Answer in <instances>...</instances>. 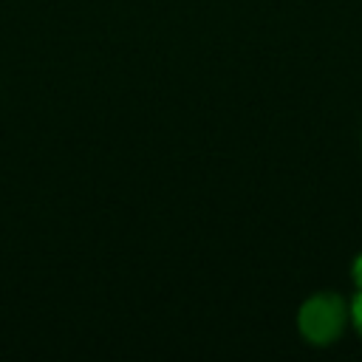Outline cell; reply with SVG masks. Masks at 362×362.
Wrapping results in <instances>:
<instances>
[{"instance_id":"obj_1","label":"cell","mask_w":362,"mask_h":362,"mask_svg":"<svg viewBox=\"0 0 362 362\" xmlns=\"http://www.w3.org/2000/svg\"><path fill=\"white\" fill-rule=\"evenodd\" d=\"M348 322V305L339 294H314L300 305L297 325L300 334L311 345H328L334 342Z\"/></svg>"},{"instance_id":"obj_2","label":"cell","mask_w":362,"mask_h":362,"mask_svg":"<svg viewBox=\"0 0 362 362\" xmlns=\"http://www.w3.org/2000/svg\"><path fill=\"white\" fill-rule=\"evenodd\" d=\"M351 320H354L356 331L362 334V288H359V294H356L354 303H351Z\"/></svg>"},{"instance_id":"obj_3","label":"cell","mask_w":362,"mask_h":362,"mask_svg":"<svg viewBox=\"0 0 362 362\" xmlns=\"http://www.w3.org/2000/svg\"><path fill=\"white\" fill-rule=\"evenodd\" d=\"M354 280H356V286L362 288V255L354 260Z\"/></svg>"}]
</instances>
